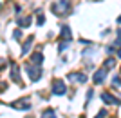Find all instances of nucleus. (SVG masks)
I'll return each instance as SVG.
<instances>
[{
    "instance_id": "11",
    "label": "nucleus",
    "mask_w": 121,
    "mask_h": 118,
    "mask_svg": "<svg viewBox=\"0 0 121 118\" xmlns=\"http://www.w3.org/2000/svg\"><path fill=\"white\" fill-rule=\"evenodd\" d=\"M16 24L18 26H24V27H29L31 26V16H16Z\"/></svg>"
},
{
    "instance_id": "13",
    "label": "nucleus",
    "mask_w": 121,
    "mask_h": 118,
    "mask_svg": "<svg viewBox=\"0 0 121 118\" xmlns=\"http://www.w3.org/2000/svg\"><path fill=\"white\" fill-rule=\"evenodd\" d=\"M33 40H35L33 36H29V38H27V42H25L24 46H22V55H25V53L31 49V44H33Z\"/></svg>"
},
{
    "instance_id": "6",
    "label": "nucleus",
    "mask_w": 121,
    "mask_h": 118,
    "mask_svg": "<svg viewBox=\"0 0 121 118\" xmlns=\"http://www.w3.org/2000/svg\"><path fill=\"white\" fill-rule=\"evenodd\" d=\"M11 78H13V82H15V84H22L20 75H18V66H16V64L11 66Z\"/></svg>"
},
{
    "instance_id": "19",
    "label": "nucleus",
    "mask_w": 121,
    "mask_h": 118,
    "mask_svg": "<svg viewBox=\"0 0 121 118\" xmlns=\"http://www.w3.org/2000/svg\"><path fill=\"white\" fill-rule=\"evenodd\" d=\"M117 57H121V49H119V51H117Z\"/></svg>"
},
{
    "instance_id": "16",
    "label": "nucleus",
    "mask_w": 121,
    "mask_h": 118,
    "mask_svg": "<svg viewBox=\"0 0 121 118\" xmlns=\"http://www.w3.org/2000/svg\"><path fill=\"white\" fill-rule=\"evenodd\" d=\"M112 85H116V87H119V85H121V78L114 76V80H112Z\"/></svg>"
},
{
    "instance_id": "3",
    "label": "nucleus",
    "mask_w": 121,
    "mask_h": 118,
    "mask_svg": "<svg viewBox=\"0 0 121 118\" xmlns=\"http://www.w3.org/2000/svg\"><path fill=\"white\" fill-rule=\"evenodd\" d=\"M9 107L18 109V111H29V109H31V104H29V100H27V98H22V100L11 102V104H9Z\"/></svg>"
},
{
    "instance_id": "14",
    "label": "nucleus",
    "mask_w": 121,
    "mask_h": 118,
    "mask_svg": "<svg viewBox=\"0 0 121 118\" xmlns=\"http://www.w3.org/2000/svg\"><path fill=\"white\" fill-rule=\"evenodd\" d=\"M114 66H116V60H114V58H108V60L105 62V66H103V67H105V69H112Z\"/></svg>"
},
{
    "instance_id": "12",
    "label": "nucleus",
    "mask_w": 121,
    "mask_h": 118,
    "mask_svg": "<svg viewBox=\"0 0 121 118\" xmlns=\"http://www.w3.org/2000/svg\"><path fill=\"white\" fill-rule=\"evenodd\" d=\"M40 118H56V111L54 109H45V111L42 113Z\"/></svg>"
},
{
    "instance_id": "9",
    "label": "nucleus",
    "mask_w": 121,
    "mask_h": 118,
    "mask_svg": "<svg viewBox=\"0 0 121 118\" xmlns=\"http://www.w3.org/2000/svg\"><path fill=\"white\" fill-rule=\"evenodd\" d=\"M69 80H76V82H87V76L83 75V73H72V75H69Z\"/></svg>"
},
{
    "instance_id": "2",
    "label": "nucleus",
    "mask_w": 121,
    "mask_h": 118,
    "mask_svg": "<svg viewBox=\"0 0 121 118\" xmlns=\"http://www.w3.org/2000/svg\"><path fill=\"white\" fill-rule=\"evenodd\" d=\"M25 71H27V75H29V78L33 80V82H38V80L42 78V67H38V66L27 64V66H25Z\"/></svg>"
},
{
    "instance_id": "1",
    "label": "nucleus",
    "mask_w": 121,
    "mask_h": 118,
    "mask_svg": "<svg viewBox=\"0 0 121 118\" xmlns=\"http://www.w3.org/2000/svg\"><path fill=\"white\" fill-rule=\"evenodd\" d=\"M52 13H56V15H65L67 11L71 9V0H60V2H56V4H52Z\"/></svg>"
},
{
    "instance_id": "17",
    "label": "nucleus",
    "mask_w": 121,
    "mask_h": 118,
    "mask_svg": "<svg viewBox=\"0 0 121 118\" xmlns=\"http://www.w3.org/2000/svg\"><path fill=\"white\" fill-rule=\"evenodd\" d=\"M107 116V111H99V113L96 114V118H105Z\"/></svg>"
},
{
    "instance_id": "10",
    "label": "nucleus",
    "mask_w": 121,
    "mask_h": 118,
    "mask_svg": "<svg viewBox=\"0 0 121 118\" xmlns=\"http://www.w3.org/2000/svg\"><path fill=\"white\" fill-rule=\"evenodd\" d=\"M101 100H103L105 104H119V100L114 98L112 94H108V93H103V94H101Z\"/></svg>"
},
{
    "instance_id": "4",
    "label": "nucleus",
    "mask_w": 121,
    "mask_h": 118,
    "mask_svg": "<svg viewBox=\"0 0 121 118\" xmlns=\"http://www.w3.org/2000/svg\"><path fill=\"white\" fill-rule=\"evenodd\" d=\"M65 91H67L65 82H63V80H54V84H52V93L58 94V96H61V94H65Z\"/></svg>"
},
{
    "instance_id": "7",
    "label": "nucleus",
    "mask_w": 121,
    "mask_h": 118,
    "mask_svg": "<svg viewBox=\"0 0 121 118\" xmlns=\"http://www.w3.org/2000/svg\"><path fill=\"white\" fill-rule=\"evenodd\" d=\"M105 73H107V69L103 67V69H99V71H96V75L92 76V80H94V84H101L103 80H105Z\"/></svg>"
},
{
    "instance_id": "18",
    "label": "nucleus",
    "mask_w": 121,
    "mask_h": 118,
    "mask_svg": "<svg viewBox=\"0 0 121 118\" xmlns=\"http://www.w3.org/2000/svg\"><path fill=\"white\" fill-rule=\"evenodd\" d=\"M43 22H45V18H43V15H42V16H38V24H40V26H42V24H43Z\"/></svg>"
},
{
    "instance_id": "20",
    "label": "nucleus",
    "mask_w": 121,
    "mask_h": 118,
    "mask_svg": "<svg viewBox=\"0 0 121 118\" xmlns=\"http://www.w3.org/2000/svg\"><path fill=\"white\" fill-rule=\"evenodd\" d=\"M117 22H121V16H119V18H117Z\"/></svg>"
},
{
    "instance_id": "8",
    "label": "nucleus",
    "mask_w": 121,
    "mask_h": 118,
    "mask_svg": "<svg viewBox=\"0 0 121 118\" xmlns=\"http://www.w3.org/2000/svg\"><path fill=\"white\" fill-rule=\"evenodd\" d=\"M42 62H43V55H42V53H35V55L31 57V64H33V66H38V67H40Z\"/></svg>"
},
{
    "instance_id": "5",
    "label": "nucleus",
    "mask_w": 121,
    "mask_h": 118,
    "mask_svg": "<svg viewBox=\"0 0 121 118\" xmlns=\"http://www.w3.org/2000/svg\"><path fill=\"white\" fill-rule=\"evenodd\" d=\"M60 36H61V40H60V42H69V44H71V38H72V35H71V27H69V26H61Z\"/></svg>"
},
{
    "instance_id": "15",
    "label": "nucleus",
    "mask_w": 121,
    "mask_h": 118,
    "mask_svg": "<svg viewBox=\"0 0 121 118\" xmlns=\"http://www.w3.org/2000/svg\"><path fill=\"white\" fill-rule=\"evenodd\" d=\"M20 36H22V31H20V29H15V33H13V38H15V40H20Z\"/></svg>"
}]
</instances>
